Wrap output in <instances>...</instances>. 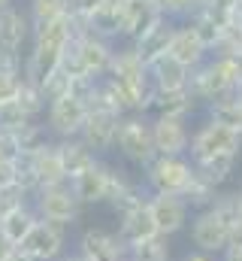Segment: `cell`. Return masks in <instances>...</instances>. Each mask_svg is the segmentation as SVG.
<instances>
[{
  "instance_id": "6da1fadb",
  "label": "cell",
  "mask_w": 242,
  "mask_h": 261,
  "mask_svg": "<svg viewBox=\"0 0 242 261\" xmlns=\"http://www.w3.org/2000/svg\"><path fill=\"white\" fill-rule=\"evenodd\" d=\"M106 76L118 88L121 100H124V113H142V116H148L155 88H152V79H148V64L136 55V49L130 43H124L121 49H115Z\"/></svg>"
},
{
  "instance_id": "7a4b0ae2",
  "label": "cell",
  "mask_w": 242,
  "mask_h": 261,
  "mask_svg": "<svg viewBox=\"0 0 242 261\" xmlns=\"http://www.w3.org/2000/svg\"><path fill=\"white\" fill-rule=\"evenodd\" d=\"M233 222H236L233 192H221L212 206L191 213V222H188L191 249H200V252H209V255H221L227 249V243H230Z\"/></svg>"
},
{
  "instance_id": "3957f363",
  "label": "cell",
  "mask_w": 242,
  "mask_h": 261,
  "mask_svg": "<svg viewBox=\"0 0 242 261\" xmlns=\"http://www.w3.org/2000/svg\"><path fill=\"white\" fill-rule=\"evenodd\" d=\"M242 152V134L227 125H218L212 119H203L197 128H191V146L188 158L191 164L209 161V158H239Z\"/></svg>"
},
{
  "instance_id": "277c9868",
  "label": "cell",
  "mask_w": 242,
  "mask_h": 261,
  "mask_svg": "<svg viewBox=\"0 0 242 261\" xmlns=\"http://www.w3.org/2000/svg\"><path fill=\"white\" fill-rule=\"evenodd\" d=\"M124 173H127L124 167L106 161V158H97L85 173L70 179V189H73V195L79 197L82 206H103V203H109V197L118 189Z\"/></svg>"
},
{
  "instance_id": "5b68a950",
  "label": "cell",
  "mask_w": 242,
  "mask_h": 261,
  "mask_svg": "<svg viewBox=\"0 0 242 261\" xmlns=\"http://www.w3.org/2000/svg\"><path fill=\"white\" fill-rule=\"evenodd\" d=\"M191 176H194V164L188 155H155V161L142 167V182H145L148 195L182 197Z\"/></svg>"
},
{
  "instance_id": "8992f818",
  "label": "cell",
  "mask_w": 242,
  "mask_h": 261,
  "mask_svg": "<svg viewBox=\"0 0 242 261\" xmlns=\"http://www.w3.org/2000/svg\"><path fill=\"white\" fill-rule=\"evenodd\" d=\"M115 152L127 164H136L139 170L155 161V140H152V119L142 113H127L118 122L115 134Z\"/></svg>"
},
{
  "instance_id": "52a82bcc",
  "label": "cell",
  "mask_w": 242,
  "mask_h": 261,
  "mask_svg": "<svg viewBox=\"0 0 242 261\" xmlns=\"http://www.w3.org/2000/svg\"><path fill=\"white\" fill-rule=\"evenodd\" d=\"M31 206L34 213L43 219V222H52V225H60V228H73L82 216V203L79 197L73 195L70 182H60V186H46V189H37L31 195Z\"/></svg>"
},
{
  "instance_id": "ba28073f",
  "label": "cell",
  "mask_w": 242,
  "mask_h": 261,
  "mask_svg": "<svg viewBox=\"0 0 242 261\" xmlns=\"http://www.w3.org/2000/svg\"><path fill=\"white\" fill-rule=\"evenodd\" d=\"M18 252L31 261H60L70 252V234L67 228L40 219L31 228V234L18 243Z\"/></svg>"
},
{
  "instance_id": "9c48e42d",
  "label": "cell",
  "mask_w": 242,
  "mask_h": 261,
  "mask_svg": "<svg viewBox=\"0 0 242 261\" xmlns=\"http://www.w3.org/2000/svg\"><path fill=\"white\" fill-rule=\"evenodd\" d=\"M88 119V103L73 97V94H64L58 100L46 103V130L52 140H70V137H79V130Z\"/></svg>"
},
{
  "instance_id": "30bf717a",
  "label": "cell",
  "mask_w": 242,
  "mask_h": 261,
  "mask_svg": "<svg viewBox=\"0 0 242 261\" xmlns=\"http://www.w3.org/2000/svg\"><path fill=\"white\" fill-rule=\"evenodd\" d=\"M152 222H155V231L161 237H176L182 231H188V222H191V206L176 195H148L145 203Z\"/></svg>"
},
{
  "instance_id": "8fae6325",
  "label": "cell",
  "mask_w": 242,
  "mask_h": 261,
  "mask_svg": "<svg viewBox=\"0 0 242 261\" xmlns=\"http://www.w3.org/2000/svg\"><path fill=\"white\" fill-rule=\"evenodd\" d=\"M76 64L82 70V76H91V79H100L109 73V64H112V55H115V43L109 40H100L94 34H85L79 40H73L70 46Z\"/></svg>"
},
{
  "instance_id": "7c38bea8",
  "label": "cell",
  "mask_w": 242,
  "mask_h": 261,
  "mask_svg": "<svg viewBox=\"0 0 242 261\" xmlns=\"http://www.w3.org/2000/svg\"><path fill=\"white\" fill-rule=\"evenodd\" d=\"M73 252L82 261H127V249L118 240V234L106 228H85Z\"/></svg>"
},
{
  "instance_id": "4fadbf2b",
  "label": "cell",
  "mask_w": 242,
  "mask_h": 261,
  "mask_svg": "<svg viewBox=\"0 0 242 261\" xmlns=\"http://www.w3.org/2000/svg\"><path fill=\"white\" fill-rule=\"evenodd\" d=\"M118 122H121V116H115V113L88 110V119H85V125H82V130H79V140H82L97 158H103V155L115 152Z\"/></svg>"
},
{
  "instance_id": "5bb4252c",
  "label": "cell",
  "mask_w": 242,
  "mask_h": 261,
  "mask_svg": "<svg viewBox=\"0 0 242 261\" xmlns=\"http://www.w3.org/2000/svg\"><path fill=\"white\" fill-rule=\"evenodd\" d=\"M148 119H152V140L158 155H188L191 119H173V116H148Z\"/></svg>"
},
{
  "instance_id": "9a60e30c",
  "label": "cell",
  "mask_w": 242,
  "mask_h": 261,
  "mask_svg": "<svg viewBox=\"0 0 242 261\" xmlns=\"http://www.w3.org/2000/svg\"><path fill=\"white\" fill-rule=\"evenodd\" d=\"M21 158L27 161V167H31V173H34V179H37V189L67 182V173H64V164H60L58 143H55V140L43 143L40 149H34V152H27V155H21Z\"/></svg>"
},
{
  "instance_id": "2e32d148",
  "label": "cell",
  "mask_w": 242,
  "mask_h": 261,
  "mask_svg": "<svg viewBox=\"0 0 242 261\" xmlns=\"http://www.w3.org/2000/svg\"><path fill=\"white\" fill-rule=\"evenodd\" d=\"M167 15L161 12L158 0H124V34H121V40L136 43L142 34H148Z\"/></svg>"
},
{
  "instance_id": "e0dca14e",
  "label": "cell",
  "mask_w": 242,
  "mask_h": 261,
  "mask_svg": "<svg viewBox=\"0 0 242 261\" xmlns=\"http://www.w3.org/2000/svg\"><path fill=\"white\" fill-rule=\"evenodd\" d=\"M31 31H34V24H31L27 9H21L15 3L6 6V9H0V49L3 52L21 55L24 43L31 40Z\"/></svg>"
},
{
  "instance_id": "ac0fdd59",
  "label": "cell",
  "mask_w": 242,
  "mask_h": 261,
  "mask_svg": "<svg viewBox=\"0 0 242 261\" xmlns=\"http://www.w3.org/2000/svg\"><path fill=\"white\" fill-rule=\"evenodd\" d=\"M167 55H170L176 64L188 67V70H197L200 64H206V61L212 58L209 49L200 43V37L194 34L191 24H176L173 40H170V46H167Z\"/></svg>"
},
{
  "instance_id": "d6986e66",
  "label": "cell",
  "mask_w": 242,
  "mask_h": 261,
  "mask_svg": "<svg viewBox=\"0 0 242 261\" xmlns=\"http://www.w3.org/2000/svg\"><path fill=\"white\" fill-rule=\"evenodd\" d=\"M88 31L94 37H100V40L115 43L124 34V3L121 0H106L103 6H97L88 15Z\"/></svg>"
},
{
  "instance_id": "ffe728a7",
  "label": "cell",
  "mask_w": 242,
  "mask_h": 261,
  "mask_svg": "<svg viewBox=\"0 0 242 261\" xmlns=\"http://www.w3.org/2000/svg\"><path fill=\"white\" fill-rule=\"evenodd\" d=\"M148 79H152L155 91H182V88H188L191 70L176 64L170 55H164V58H158V61L148 64Z\"/></svg>"
},
{
  "instance_id": "44dd1931",
  "label": "cell",
  "mask_w": 242,
  "mask_h": 261,
  "mask_svg": "<svg viewBox=\"0 0 242 261\" xmlns=\"http://www.w3.org/2000/svg\"><path fill=\"white\" fill-rule=\"evenodd\" d=\"M115 234H118V240L124 243V249H130V246H136V243H142V240H152L158 231H155V222H152L148 210L142 206V210H133V213L118 216Z\"/></svg>"
},
{
  "instance_id": "7402d4cb",
  "label": "cell",
  "mask_w": 242,
  "mask_h": 261,
  "mask_svg": "<svg viewBox=\"0 0 242 261\" xmlns=\"http://www.w3.org/2000/svg\"><path fill=\"white\" fill-rule=\"evenodd\" d=\"M173 31H176V21L164 18L161 24H155L148 34H142V37H139L136 43H130V46L136 49V55H139L145 64H152V61H158V58L167 55V46H170V40H173Z\"/></svg>"
},
{
  "instance_id": "603a6c76",
  "label": "cell",
  "mask_w": 242,
  "mask_h": 261,
  "mask_svg": "<svg viewBox=\"0 0 242 261\" xmlns=\"http://www.w3.org/2000/svg\"><path fill=\"white\" fill-rule=\"evenodd\" d=\"M40 222V216L34 213V206H31V200L27 203H21V206H12V210H6L3 216H0V234L18 249V243L31 234V228Z\"/></svg>"
},
{
  "instance_id": "cb8c5ba5",
  "label": "cell",
  "mask_w": 242,
  "mask_h": 261,
  "mask_svg": "<svg viewBox=\"0 0 242 261\" xmlns=\"http://www.w3.org/2000/svg\"><path fill=\"white\" fill-rule=\"evenodd\" d=\"M197 100L191 97V91L188 88H182V91H155V97H152V116H173V119H191L194 113H197Z\"/></svg>"
},
{
  "instance_id": "d4e9b609",
  "label": "cell",
  "mask_w": 242,
  "mask_h": 261,
  "mask_svg": "<svg viewBox=\"0 0 242 261\" xmlns=\"http://www.w3.org/2000/svg\"><path fill=\"white\" fill-rule=\"evenodd\" d=\"M145 203H148V189H145V182H142V179H133L130 173H124V179L118 182V189L112 192V197H109L106 206H112L115 216H124V213L142 210Z\"/></svg>"
},
{
  "instance_id": "484cf974",
  "label": "cell",
  "mask_w": 242,
  "mask_h": 261,
  "mask_svg": "<svg viewBox=\"0 0 242 261\" xmlns=\"http://www.w3.org/2000/svg\"><path fill=\"white\" fill-rule=\"evenodd\" d=\"M58 143V155H60V164H64V173H67V182L70 179H76L79 173H85L94 161H97V155L79 140V137H70V140H55Z\"/></svg>"
},
{
  "instance_id": "4316f807",
  "label": "cell",
  "mask_w": 242,
  "mask_h": 261,
  "mask_svg": "<svg viewBox=\"0 0 242 261\" xmlns=\"http://www.w3.org/2000/svg\"><path fill=\"white\" fill-rule=\"evenodd\" d=\"M218 195H221V189H215V186H212L206 176H200V173L194 170V176H191V182H188V189H185L182 200L191 206V213H197V210H206V206H212Z\"/></svg>"
},
{
  "instance_id": "83f0119b",
  "label": "cell",
  "mask_w": 242,
  "mask_h": 261,
  "mask_svg": "<svg viewBox=\"0 0 242 261\" xmlns=\"http://www.w3.org/2000/svg\"><path fill=\"white\" fill-rule=\"evenodd\" d=\"M127 261H173V243L170 237L155 234L152 240H142L127 249Z\"/></svg>"
},
{
  "instance_id": "f1b7e54d",
  "label": "cell",
  "mask_w": 242,
  "mask_h": 261,
  "mask_svg": "<svg viewBox=\"0 0 242 261\" xmlns=\"http://www.w3.org/2000/svg\"><path fill=\"white\" fill-rule=\"evenodd\" d=\"M236 161L239 158H209V161H200L194 164V170L200 176H206L215 189H224L230 179H233V170H236Z\"/></svg>"
},
{
  "instance_id": "f546056e",
  "label": "cell",
  "mask_w": 242,
  "mask_h": 261,
  "mask_svg": "<svg viewBox=\"0 0 242 261\" xmlns=\"http://www.w3.org/2000/svg\"><path fill=\"white\" fill-rule=\"evenodd\" d=\"M15 107H18L21 113H27L31 119L43 116V113H46V97H43L40 85H34V82H27V79L21 76V82H18V94H15Z\"/></svg>"
},
{
  "instance_id": "4dcf8cb0",
  "label": "cell",
  "mask_w": 242,
  "mask_h": 261,
  "mask_svg": "<svg viewBox=\"0 0 242 261\" xmlns=\"http://www.w3.org/2000/svg\"><path fill=\"white\" fill-rule=\"evenodd\" d=\"M70 12V0H31L27 3V15H31V24H49L60 15Z\"/></svg>"
},
{
  "instance_id": "1f68e13d",
  "label": "cell",
  "mask_w": 242,
  "mask_h": 261,
  "mask_svg": "<svg viewBox=\"0 0 242 261\" xmlns=\"http://www.w3.org/2000/svg\"><path fill=\"white\" fill-rule=\"evenodd\" d=\"M40 91H43V97H46V103H52V100H58L64 94H70V76L64 73V70H55L43 85H40Z\"/></svg>"
},
{
  "instance_id": "d6a6232c",
  "label": "cell",
  "mask_w": 242,
  "mask_h": 261,
  "mask_svg": "<svg viewBox=\"0 0 242 261\" xmlns=\"http://www.w3.org/2000/svg\"><path fill=\"white\" fill-rule=\"evenodd\" d=\"M158 6L170 21H176V18H191L200 9V0H158Z\"/></svg>"
},
{
  "instance_id": "836d02e7",
  "label": "cell",
  "mask_w": 242,
  "mask_h": 261,
  "mask_svg": "<svg viewBox=\"0 0 242 261\" xmlns=\"http://www.w3.org/2000/svg\"><path fill=\"white\" fill-rule=\"evenodd\" d=\"M27 122H37V119H31L27 113H21L15 107V100L6 103V107H0V128L3 130H18V128H24Z\"/></svg>"
},
{
  "instance_id": "e575fe53",
  "label": "cell",
  "mask_w": 242,
  "mask_h": 261,
  "mask_svg": "<svg viewBox=\"0 0 242 261\" xmlns=\"http://www.w3.org/2000/svg\"><path fill=\"white\" fill-rule=\"evenodd\" d=\"M18 82H21V73L0 70V107H6V103L15 100V94H18Z\"/></svg>"
},
{
  "instance_id": "d590c367",
  "label": "cell",
  "mask_w": 242,
  "mask_h": 261,
  "mask_svg": "<svg viewBox=\"0 0 242 261\" xmlns=\"http://www.w3.org/2000/svg\"><path fill=\"white\" fill-rule=\"evenodd\" d=\"M18 158H21V149L12 137V130L0 128V161H18Z\"/></svg>"
},
{
  "instance_id": "8d00e7d4",
  "label": "cell",
  "mask_w": 242,
  "mask_h": 261,
  "mask_svg": "<svg viewBox=\"0 0 242 261\" xmlns=\"http://www.w3.org/2000/svg\"><path fill=\"white\" fill-rule=\"evenodd\" d=\"M103 3H106V0H70V12H79V15L88 18V15H91L97 6H103Z\"/></svg>"
},
{
  "instance_id": "74e56055",
  "label": "cell",
  "mask_w": 242,
  "mask_h": 261,
  "mask_svg": "<svg viewBox=\"0 0 242 261\" xmlns=\"http://www.w3.org/2000/svg\"><path fill=\"white\" fill-rule=\"evenodd\" d=\"M15 186V161H0V189Z\"/></svg>"
},
{
  "instance_id": "f35d334b",
  "label": "cell",
  "mask_w": 242,
  "mask_h": 261,
  "mask_svg": "<svg viewBox=\"0 0 242 261\" xmlns=\"http://www.w3.org/2000/svg\"><path fill=\"white\" fill-rule=\"evenodd\" d=\"M182 261H218V255H209V252H200V249H188Z\"/></svg>"
},
{
  "instance_id": "ab89813d",
  "label": "cell",
  "mask_w": 242,
  "mask_h": 261,
  "mask_svg": "<svg viewBox=\"0 0 242 261\" xmlns=\"http://www.w3.org/2000/svg\"><path fill=\"white\" fill-rule=\"evenodd\" d=\"M230 249H242V222H233V228H230V243H227Z\"/></svg>"
},
{
  "instance_id": "60d3db41",
  "label": "cell",
  "mask_w": 242,
  "mask_h": 261,
  "mask_svg": "<svg viewBox=\"0 0 242 261\" xmlns=\"http://www.w3.org/2000/svg\"><path fill=\"white\" fill-rule=\"evenodd\" d=\"M12 252H15V246H12V243L0 234V261H9V255H12Z\"/></svg>"
},
{
  "instance_id": "b9f144b4",
  "label": "cell",
  "mask_w": 242,
  "mask_h": 261,
  "mask_svg": "<svg viewBox=\"0 0 242 261\" xmlns=\"http://www.w3.org/2000/svg\"><path fill=\"white\" fill-rule=\"evenodd\" d=\"M218 261H242V249H230V246H227V249L218 255Z\"/></svg>"
},
{
  "instance_id": "7bdbcfd3",
  "label": "cell",
  "mask_w": 242,
  "mask_h": 261,
  "mask_svg": "<svg viewBox=\"0 0 242 261\" xmlns=\"http://www.w3.org/2000/svg\"><path fill=\"white\" fill-rule=\"evenodd\" d=\"M233 213H236V222H242V186L233 192Z\"/></svg>"
},
{
  "instance_id": "ee69618b",
  "label": "cell",
  "mask_w": 242,
  "mask_h": 261,
  "mask_svg": "<svg viewBox=\"0 0 242 261\" xmlns=\"http://www.w3.org/2000/svg\"><path fill=\"white\" fill-rule=\"evenodd\" d=\"M9 261H31V258H24V255H21V252H18V249H15V252H12V255H9Z\"/></svg>"
},
{
  "instance_id": "f6af8a7d",
  "label": "cell",
  "mask_w": 242,
  "mask_h": 261,
  "mask_svg": "<svg viewBox=\"0 0 242 261\" xmlns=\"http://www.w3.org/2000/svg\"><path fill=\"white\" fill-rule=\"evenodd\" d=\"M60 261H82V258H79L76 252H67V255H64V258H60Z\"/></svg>"
},
{
  "instance_id": "bcb514c9",
  "label": "cell",
  "mask_w": 242,
  "mask_h": 261,
  "mask_svg": "<svg viewBox=\"0 0 242 261\" xmlns=\"http://www.w3.org/2000/svg\"><path fill=\"white\" fill-rule=\"evenodd\" d=\"M15 0H0V9H6V6H12Z\"/></svg>"
},
{
  "instance_id": "7dc6e473",
  "label": "cell",
  "mask_w": 242,
  "mask_h": 261,
  "mask_svg": "<svg viewBox=\"0 0 242 261\" xmlns=\"http://www.w3.org/2000/svg\"><path fill=\"white\" fill-rule=\"evenodd\" d=\"M0 55H3V52H0Z\"/></svg>"
}]
</instances>
